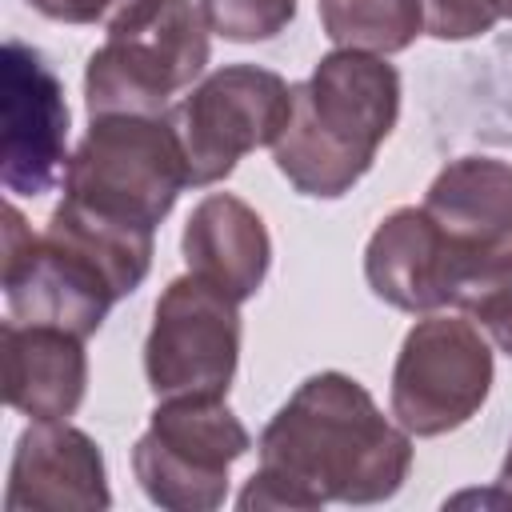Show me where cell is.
Here are the masks:
<instances>
[{
  "instance_id": "6da1fadb",
  "label": "cell",
  "mask_w": 512,
  "mask_h": 512,
  "mask_svg": "<svg viewBox=\"0 0 512 512\" xmlns=\"http://www.w3.org/2000/svg\"><path fill=\"white\" fill-rule=\"evenodd\" d=\"M260 468L240 508L376 504L400 492L412 440L388 424L364 384L344 372L308 376L260 432Z\"/></svg>"
},
{
  "instance_id": "7a4b0ae2",
  "label": "cell",
  "mask_w": 512,
  "mask_h": 512,
  "mask_svg": "<svg viewBox=\"0 0 512 512\" xmlns=\"http://www.w3.org/2000/svg\"><path fill=\"white\" fill-rule=\"evenodd\" d=\"M396 116L400 72L376 52L336 48L292 84V116L272 160L300 196L336 200L372 168Z\"/></svg>"
},
{
  "instance_id": "3957f363",
  "label": "cell",
  "mask_w": 512,
  "mask_h": 512,
  "mask_svg": "<svg viewBox=\"0 0 512 512\" xmlns=\"http://www.w3.org/2000/svg\"><path fill=\"white\" fill-rule=\"evenodd\" d=\"M208 24L192 0H152L88 56V116H168V100L204 72Z\"/></svg>"
},
{
  "instance_id": "277c9868",
  "label": "cell",
  "mask_w": 512,
  "mask_h": 512,
  "mask_svg": "<svg viewBox=\"0 0 512 512\" xmlns=\"http://www.w3.org/2000/svg\"><path fill=\"white\" fill-rule=\"evenodd\" d=\"M188 184V160L168 116H96L64 168L68 200L152 232Z\"/></svg>"
},
{
  "instance_id": "5b68a950",
  "label": "cell",
  "mask_w": 512,
  "mask_h": 512,
  "mask_svg": "<svg viewBox=\"0 0 512 512\" xmlns=\"http://www.w3.org/2000/svg\"><path fill=\"white\" fill-rule=\"evenodd\" d=\"M252 448L248 428L224 396H172L152 412L132 448V468L152 504L172 512H208L228 496V468Z\"/></svg>"
},
{
  "instance_id": "8992f818",
  "label": "cell",
  "mask_w": 512,
  "mask_h": 512,
  "mask_svg": "<svg viewBox=\"0 0 512 512\" xmlns=\"http://www.w3.org/2000/svg\"><path fill=\"white\" fill-rule=\"evenodd\" d=\"M292 116V84L256 64H228L200 80L168 120L196 188L224 180L244 152L276 144Z\"/></svg>"
},
{
  "instance_id": "52a82bcc",
  "label": "cell",
  "mask_w": 512,
  "mask_h": 512,
  "mask_svg": "<svg viewBox=\"0 0 512 512\" xmlns=\"http://www.w3.org/2000/svg\"><path fill=\"white\" fill-rule=\"evenodd\" d=\"M240 300L188 272L156 300L144 344V372L160 400L228 396L240 360Z\"/></svg>"
},
{
  "instance_id": "ba28073f",
  "label": "cell",
  "mask_w": 512,
  "mask_h": 512,
  "mask_svg": "<svg viewBox=\"0 0 512 512\" xmlns=\"http://www.w3.org/2000/svg\"><path fill=\"white\" fill-rule=\"evenodd\" d=\"M492 388V348L460 316L420 320L392 368V416L408 436H444L468 424Z\"/></svg>"
},
{
  "instance_id": "9c48e42d",
  "label": "cell",
  "mask_w": 512,
  "mask_h": 512,
  "mask_svg": "<svg viewBox=\"0 0 512 512\" xmlns=\"http://www.w3.org/2000/svg\"><path fill=\"white\" fill-rule=\"evenodd\" d=\"M4 300L20 324H48L88 340L120 300L112 284L48 232L32 236L20 208H4Z\"/></svg>"
},
{
  "instance_id": "30bf717a",
  "label": "cell",
  "mask_w": 512,
  "mask_h": 512,
  "mask_svg": "<svg viewBox=\"0 0 512 512\" xmlns=\"http://www.w3.org/2000/svg\"><path fill=\"white\" fill-rule=\"evenodd\" d=\"M68 104L48 60L4 40L0 60V184L12 196H44L68 168Z\"/></svg>"
},
{
  "instance_id": "8fae6325",
  "label": "cell",
  "mask_w": 512,
  "mask_h": 512,
  "mask_svg": "<svg viewBox=\"0 0 512 512\" xmlns=\"http://www.w3.org/2000/svg\"><path fill=\"white\" fill-rule=\"evenodd\" d=\"M104 456L68 420H32L20 432L8 472V512H92L108 508Z\"/></svg>"
},
{
  "instance_id": "7c38bea8",
  "label": "cell",
  "mask_w": 512,
  "mask_h": 512,
  "mask_svg": "<svg viewBox=\"0 0 512 512\" xmlns=\"http://www.w3.org/2000/svg\"><path fill=\"white\" fill-rule=\"evenodd\" d=\"M472 244L452 240L428 212L396 208L368 240L364 276L380 300L400 312H436L452 304L460 256Z\"/></svg>"
},
{
  "instance_id": "4fadbf2b",
  "label": "cell",
  "mask_w": 512,
  "mask_h": 512,
  "mask_svg": "<svg viewBox=\"0 0 512 512\" xmlns=\"http://www.w3.org/2000/svg\"><path fill=\"white\" fill-rule=\"evenodd\" d=\"M0 352L8 408L28 420H68L80 408L88 384V356L80 336L8 316L0 328Z\"/></svg>"
},
{
  "instance_id": "5bb4252c",
  "label": "cell",
  "mask_w": 512,
  "mask_h": 512,
  "mask_svg": "<svg viewBox=\"0 0 512 512\" xmlns=\"http://www.w3.org/2000/svg\"><path fill=\"white\" fill-rule=\"evenodd\" d=\"M184 260L188 272L204 276L232 300H248L268 276L272 240L264 220L240 196L212 192L184 224Z\"/></svg>"
},
{
  "instance_id": "9a60e30c",
  "label": "cell",
  "mask_w": 512,
  "mask_h": 512,
  "mask_svg": "<svg viewBox=\"0 0 512 512\" xmlns=\"http://www.w3.org/2000/svg\"><path fill=\"white\" fill-rule=\"evenodd\" d=\"M424 212L460 244L512 236V168L492 156L452 160L428 188Z\"/></svg>"
},
{
  "instance_id": "2e32d148",
  "label": "cell",
  "mask_w": 512,
  "mask_h": 512,
  "mask_svg": "<svg viewBox=\"0 0 512 512\" xmlns=\"http://www.w3.org/2000/svg\"><path fill=\"white\" fill-rule=\"evenodd\" d=\"M56 244L72 248L76 256H84L108 284L116 296H128L144 284L148 268H152V228L140 224H124L116 216L92 212L76 200H60V208L52 212L48 228H44Z\"/></svg>"
},
{
  "instance_id": "e0dca14e",
  "label": "cell",
  "mask_w": 512,
  "mask_h": 512,
  "mask_svg": "<svg viewBox=\"0 0 512 512\" xmlns=\"http://www.w3.org/2000/svg\"><path fill=\"white\" fill-rule=\"evenodd\" d=\"M324 36L336 48L392 56L404 52L424 28L420 0H320Z\"/></svg>"
},
{
  "instance_id": "ac0fdd59",
  "label": "cell",
  "mask_w": 512,
  "mask_h": 512,
  "mask_svg": "<svg viewBox=\"0 0 512 512\" xmlns=\"http://www.w3.org/2000/svg\"><path fill=\"white\" fill-rule=\"evenodd\" d=\"M452 308L480 324H492L500 312L512 308V236L496 244H472L460 256Z\"/></svg>"
},
{
  "instance_id": "d6986e66",
  "label": "cell",
  "mask_w": 512,
  "mask_h": 512,
  "mask_svg": "<svg viewBox=\"0 0 512 512\" xmlns=\"http://www.w3.org/2000/svg\"><path fill=\"white\" fill-rule=\"evenodd\" d=\"M200 16L208 32L252 44L280 36L296 16V0H200Z\"/></svg>"
},
{
  "instance_id": "ffe728a7",
  "label": "cell",
  "mask_w": 512,
  "mask_h": 512,
  "mask_svg": "<svg viewBox=\"0 0 512 512\" xmlns=\"http://www.w3.org/2000/svg\"><path fill=\"white\" fill-rule=\"evenodd\" d=\"M424 32L436 40H468L512 20V0H420Z\"/></svg>"
},
{
  "instance_id": "44dd1931",
  "label": "cell",
  "mask_w": 512,
  "mask_h": 512,
  "mask_svg": "<svg viewBox=\"0 0 512 512\" xmlns=\"http://www.w3.org/2000/svg\"><path fill=\"white\" fill-rule=\"evenodd\" d=\"M40 16L60 20V24H104L116 28L128 16H136L152 0H28Z\"/></svg>"
},
{
  "instance_id": "7402d4cb",
  "label": "cell",
  "mask_w": 512,
  "mask_h": 512,
  "mask_svg": "<svg viewBox=\"0 0 512 512\" xmlns=\"http://www.w3.org/2000/svg\"><path fill=\"white\" fill-rule=\"evenodd\" d=\"M484 328H488V332H492V340L512 356V308H508V312H500V316H496L492 324H484Z\"/></svg>"
},
{
  "instance_id": "603a6c76",
  "label": "cell",
  "mask_w": 512,
  "mask_h": 512,
  "mask_svg": "<svg viewBox=\"0 0 512 512\" xmlns=\"http://www.w3.org/2000/svg\"><path fill=\"white\" fill-rule=\"evenodd\" d=\"M484 500H500V504H512V448H508V456H504V468H500L496 492H488Z\"/></svg>"
}]
</instances>
